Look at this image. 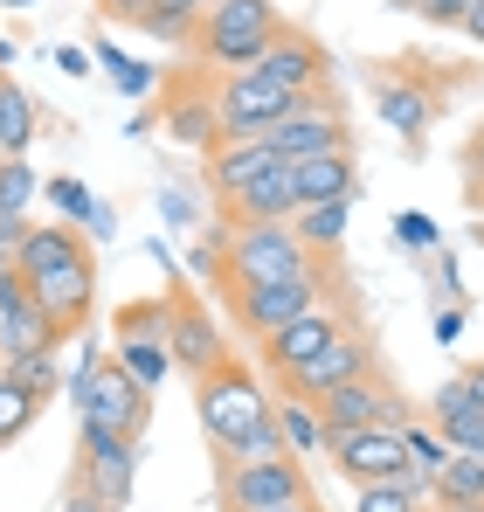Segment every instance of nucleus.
Masks as SVG:
<instances>
[{
    "mask_svg": "<svg viewBox=\"0 0 484 512\" xmlns=\"http://www.w3.org/2000/svg\"><path fill=\"white\" fill-rule=\"evenodd\" d=\"M77 443H83L77 485H90L111 512H125L132 506V485H139V443L111 436V429H97V423H77Z\"/></svg>",
    "mask_w": 484,
    "mask_h": 512,
    "instance_id": "11",
    "label": "nucleus"
},
{
    "mask_svg": "<svg viewBox=\"0 0 484 512\" xmlns=\"http://www.w3.org/2000/svg\"><path fill=\"white\" fill-rule=\"evenodd\" d=\"M312 499L305 457H270V464H222V512H277Z\"/></svg>",
    "mask_w": 484,
    "mask_h": 512,
    "instance_id": "10",
    "label": "nucleus"
},
{
    "mask_svg": "<svg viewBox=\"0 0 484 512\" xmlns=\"http://www.w3.org/2000/svg\"><path fill=\"white\" fill-rule=\"evenodd\" d=\"M7 63H14V42H7V35H0V70H7Z\"/></svg>",
    "mask_w": 484,
    "mask_h": 512,
    "instance_id": "50",
    "label": "nucleus"
},
{
    "mask_svg": "<svg viewBox=\"0 0 484 512\" xmlns=\"http://www.w3.org/2000/svg\"><path fill=\"white\" fill-rule=\"evenodd\" d=\"M208 7H215V0H153L146 14H166V21H180V28H194V21H201Z\"/></svg>",
    "mask_w": 484,
    "mask_h": 512,
    "instance_id": "39",
    "label": "nucleus"
},
{
    "mask_svg": "<svg viewBox=\"0 0 484 512\" xmlns=\"http://www.w3.org/2000/svg\"><path fill=\"white\" fill-rule=\"evenodd\" d=\"M291 215H298V201H291V180H284V167L263 173L249 194L222 201V222H229V229H242V222H291Z\"/></svg>",
    "mask_w": 484,
    "mask_h": 512,
    "instance_id": "23",
    "label": "nucleus"
},
{
    "mask_svg": "<svg viewBox=\"0 0 484 512\" xmlns=\"http://www.w3.org/2000/svg\"><path fill=\"white\" fill-rule=\"evenodd\" d=\"M0 270H14V250H7V243H0Z\"/></svg>",
    "mask_w": 484,
    "mask_h": 512,
    "instance_id": "51",
    "label": "nucleus"
},
{
    "mask_svg": "<svg viewBox=\"0 0 484 512\" xmlns=\"http://www.w3.org/2000/svg\"><path fill=\"white\" fill-rule=\"evenodd\" d=\"M90 63H97V56H90V49H77V42H63V49H56V70H63V77H83Z\"/></svg>",
    "mask_w": 484,
    "mask_h": 512,
    "instance_id": "41",
    "label": "nucleus"
},
{
    "mask_svg": "<svg viewBox=\"0 0 484 512\" xmlns=\"http://www.w3.org/2000/svg\"><path fill=\"white\" fill-rule=\"evenodd\" d=\"M436 512H484V506H436Z\"/></svg>",
    "mask_w": 484,
    "mask_h": 512,
    "instance_id": "52",
    "label": "nucleus"
},
{
    "mask_svg": "<svg viewBox=\"0 0 484 512\" xmlns=\"http://www.w3.org/2000/svg\"><path fill=\"white\" fill-rule=\"evenodd\" d=\"M160 215L173 222V229H187V222H194V201H187L180 187H160Z\"/></svg>",
    "mask_w": 484,
    "mask_h": 512,
    "instance_id": "40",
    "label": "nucleus"
},
{
    "mask_svg": "<svg viewBox=\"0 0 484 512\" xmlns=\"http://www.w3.org/2000/svg\"><path fill=\"white\" fill-rule=\"evenodd\" d=\"M77 256H90V236H83V229H70V222H49V229H28V236H21L14 270H21V277H42V270L77 263Z\"/></svg>",
    "mask_w": 484,
    "mask_h": 512,
    "instance_id": "22",
    "label": "nucleus"
},
{
    "mask_svg": "<svg viewBox=\"0 0 484 512\" xmlns=\"http://www.w3.org/2000/svg\"><path fill=\"white\" fill-rule=\"evenodd\" d=\"M35 409H42V402H35L21 381H7V374H0V450H7V443H14L28 423H35Z\"/></svg>",
    "mask_w": 484,
    "mask_h": 512,
    "instance_id": "33",
    "label": "nucleus"
},
{
    "mask_svg": "<svg viewBox=\"0 0 484 512\" xmlns=\"http://www.w3.org/2000/svg\"><path fill=\"white\" fill-rule=\"evenodd\" d=\"M319 423H325V443L353 436V429H408V402H402V388H395V374L374 367L367 381H346V388L325 395Z\"/></svg>",
    "mask_w": 484,
    "mask_h": 512,
    "instance_id": "8",
    "label": "nucleus"
},
{
    "mask_svg": "<svg viewBox=\"0 0 484 512\" xmlns=\"http://www.w3.org/2000/svg\"><path fill=\"white\" fill-rule=\"evenodd\" d=\"M35 187H42V173L28 167V153H0V222H21Z\"/></svg>",
    "mask_w": 484,
    "mask_h": 512,
    "instance_id": "31",
    "label": "nucleus"
},
{
    "mask_svg": "<svg viewBox=\"0 0 484 512\" xmlns=\"http://www.w3.org/2000/svg\"><path fill=\"white\" fill-rule=\"evenodd\" d=\"M325 70H332V56H325V49L312 42V35H305V28H284V35L270 42V56L256 63V77L284 84L291 97H312V90H325Z\"/></svg>",
    "mask_w": 484,
    "mask_h": 512,
    "instance_id": "18",
    "label": "nucleus"
},
{
    "mask_svg": "<svg viewBox=\"0 0 484 512\" xmlns=\"http://www.w3.org/2000/svg\"><path fill=\"white\" fill-rule=\"evenodd\" d=\"M325 457H332V471H339L346 485H395V478L415 471L402 429H353V436H332Z\"/></svg>",
    "mask_w": 484,
    "mask_h": 512,
    "instance_id": "12",
    "label": "nucleus"
},
{
    "mask_svg": "<svg viewBox=\"0 0 484 512\" xmlns=\"http://www.w3.org/2000/svg\"><path fill=\"white\" fill-rule=\"evenodd\" d=\"M284 160L270 153V139H249V146H215L208 153V194L215 201H236V194H249L263 173H277Z\"/></svg>",
    "mask_w": 484,
    "mask_h": 512,
    "instance_id": "20",
    "label": "nucleus"
},
{
    "mask_svg": "<svg viewBox=\"0 0 484 512\" xmlns=\"http://www.w3.org/2000/svg\"><path fill=\"white\" fill-rule=\"evenodd\" d=\"M415 14H422V21H436V28H464L471 0H415Z\"/></svg>",
    "mask_w": 484,
    "mask_h": 512,
    "instance_id": "38",
    "label": "nucleus"
},
{
    "mask_svg": "<svg viewBox=\"0 0 484 512\" xmlns=\"http://www.w3.org/2000/svg\"><path fill=\"white\" fill-rule=\"evenodd\" d=\"M464 35L484 49V0H471V14H464Z\"/></svg>",
    "mask_w": 484,
    "mask_h": 512,
    "instance_id": "47",
    "label": "nucleus"
},
{
    "mask_svg": "<svg viewBox=\"0 0 484 512\" xmlns=\"http://www.w3.org/2000/svg\"><path fill=\"white\" fill-rule=\"evenodd\" d=\"M388 229H395V243H402V250H415V256L436 250V222H429V215H408V208H402Z\"/></svg>",
    "mask_w": 484,
    "mask_h": 512,
    "instance_id": "37",
    "label": "nucleus"
},
{
    "mask_svg": "<svg viewBox=\"0 0 484 512\" xmlns=\"http://www.w3.org/2000/svg\"><path fill=\"white\" fill-rule=\"evenodd\" d=\"M166 132H173L180 146H201V153L222 146V125H215V97H208V84L180 90V97L166 104Z\"/></svg>",
    "mask_w": 484,
    "mask_h": 512,
    "instance_id": "24",
    "label": "nucleus"
},
{
    "mask_svg": "<svg viewBox=\"0 0 484 512\" xmlns=\"http://www.w3.org/2000/svg\"><path fill=\"white\" fill-rule=\"evenodd\" d=\"M291 21L277 14V0H215L201 21H194V63L215 70V77H236V70H256L270 56V42L284 35Z\"/></svg>",
    "mask_w": 484,
    "mask_h": 512,
    "instance_id": "2",
    "label": "nucleus"
},
{
    "mask_svg": "<svg viewBox=\"0 0 484 512\" xmlns=\"http://www.w3.org/2000/svg\"><path fill=\"white\" fill-rule=\"evenodd\" d=\"M56 346H63V333H56V319L35 305L28 277H21V270H0V360L14 367V360L56 353Z\"/></svg>",
    "mask_w": 484,
    "mask_h": 512,
    "instance_id": "14",
    "label": "nucleus"
},
{
    "mask_svg": "<svg viewBox=\"0 0 484 512\" xmlns=\"http://www.w3.org/2000/svg\"><path fill=\"white\" fill-rule=\"evenodd\" d=\"M374 111H381V125H395L408 139V153L429 139V125H436V90L422 84L415 70H374Z\"/></svg>",
    "mask_w": 484,
    "mask_h": 512,
    "instance_id": "16",
    "label": "nucleus"
},
{
    "mask_svg": "<svg viewBox=\"0 0 484 512\" xmlns=\"http://www.w3.org/2000/svg\"><path fill=\"white\" fill-rule=\"evenodd\" d=\"M346 222H353V201H325V208H298V215H291V236L312 256H339Z\"/></svg>",
    "mask_w": 484,
    "mask_h": 512,
    "instance_id": "27",
    "label": "nucleus"
},
{
    "mask_svg": "<svg viewBox=\"0 0 484 512\" xmlns=\"http://www.w3.org/2000/svg\"><path fill=\"white\" fill-rule=\"evenodd\" d=\"M402 443H408V464H415L422 478H436V471L450 464V443H443V436H436L429 423H408V429H402Z\"/></svg>",
    "mask_w": 484,
    "mask_h": 512,
    "instance_id": "35",
    "label": "nucleus"
},
{
    "mask_svg": "<svg viewBox=\"0 0 484 512\" xmlns=\"http://www.w3.org/2000/svg\"><path fill=\"white\" fill-rule=\"evenodd\" d=\"M146 7H153V0H97V14H104V21H139Z\"/></svg>",
    "mask_w": 484,
    "mask_h": 512,
    "instance_id": "43",
    "label": "nucleus"
},
{
    "mask_svg": "<svg viewBox=\"0 0 484 512\" xmlns=\"http://www.w3.org/2000/svg\"><path fill=\"white\" fill-rule=\"evenodd\" d=\"M63 395H70L77 423H97V429H111V436L146 443V423H153V388H139V381L111 360V346L83 340L77 374H63Z\"/></svg>",
    "mask_w": 484,
    "mask_h": 512,
    "instance_id": "1",
    "label": "nucleus"
},
{
    "mask_svg": "<svg viewBox=\"0 0 484 512\" xmlns=\"http://www.w3.org/2000/svg\"><path fill=\"white\" fill-rule=\"evenodd\" d=\"M381 367V353L374 340L360 333V326H346L332 346H319L305 367H291V374H277V395H291V402H325L332 388H346V381H367Z\"/></svg>",
    "mask_w": 484,
    "mask_h": 512,
    "instance_id": "9",
    "label": "nucleus"
},
{
    "mask_svg": "<svg viewBox=\"0 0 484 512\" xmlns=\"http://www.w3.org/2000/svg\"><path fill=\"white\" fill-rule=\"evenodd\" d=\"M111 360L139 381V388H153L160 395V381L173 374V353H166V340H111Z\"/></svg>",
    "mask_w": 484,
    "mask_h": 512,
    "instance_id": "29",
    "label": "nucleus"
},
{
    "mask_svg": "<svg viewBox=\"0 0 484 512\" xmlns=\"http://www.w3.org/2000/svg\"><path fill=\"white\" fill-rule=\"evenodd\" d=\"M464 194H471V208H484V132L471 139V187Z\"/></svg>",
    "mask_w": 484,
    "mask_h": 512,
    "instance_id": "42",
    "label": "nucleus"
},
{
    "mask_svg": "<svg viewBox=\"0 0 484 512\" xmlns=\"http://www.w3.org/2000/svg\"><path fill=\"white\" fill-rule=\"evenodd\" d=\"M429 506V478L408 471L395 485H353V512H422Z\"/></svg>",
    "mask_w": 484,
    "mask_h": 512,
    "instance_id": "28",
    "label": "nucleus"
},
{
    "mask_svg": "<svg viewBox=\"0 0 484 512\" xmlns=\"http://www.w3.org/2000/svg\"><path fill=\"white\" fill-rule=\"evenodd\" d=\"M194 416L208 429V443L222 450V457H236L242 436H256V429L270 423V395H263V381H256V367L229 353L222 367H208L201 381H194Z\"/></svg>",
    "mask_w": 484,
    "mask_h": 512,
    "instance_id": "3",
    "label": "nucleus"
},
{
    "mask_svg": "<svg viewBox=\"0 0 484 512\" xmlns=\"http://www.w3.org/2000/svg\"><path fill=\"white\" fill-rule=\"evenodd\" d=\"M63 512H111V506H104V499H97L90 485H77V499H70V506H63Z\"/></svg>",
    "mask_w": 484,
    "mask_h": 512,
    "instance_id": "46",
    "label": "nucleus"
},
{
    "mask_svg": "<svg viewBox=\"0 0 484 512\" xmlns=\"http://www.w3.org/2000/svg\"><path fill=\"white\" fill-rule=\"evenodd\" d=\"M277 512H325L319 499H298V506H277Z\"/></svg>",
    "mask_w": 484,
    "mask_h": 512,
    "instance_id": "49",
    "label": "nucleus"
},
{
    "mask_svg": "<svg viewBox=\"0 0 484 512\" xmlns=\"http://www.w3.org/2000/svg\"><path fill=\"white\" fill-rule=\"evenodd\" d=\"M90 56H97V63L111 70V84L125 90V97H146V90H153V63H139V56H125L118 42H97Z\"/></svg>",
    "mask_w": 484,
    "mask_h": 512,
    "instance_id": "32",
    "label": "nucleus"
},
{
    "mask_svg": "<svg viewBox=\"0 0 484 512\" xmlns=\"http://www.w3.org/2000/svg\"><path fill=\"white\" fill-rule=\"evenodd\" d=\"M49 201L63 208V222H70V229H90V215H97L90 187H83V180H70V173H63V180H49Z\"/></svg>",
    "mask_w": 484,
    "mask_h": 512,
    "instance_id": "36",
    "label": "nucleus"
},
{
    "mask_svg": "<svg viewBox=\"0 0 484 512\" xmlns=\"http://www.w3.org/2000/svg\"><path fill=\"white\" fill-rule=\"evenodd\" d=\"M353 326V312L346 305H319V312H305V319H291L284 333H270V340H256V374H291V367H305L319 346H332L339 333Z\"/></svg>",
    "mask_w": 484,
    "mask_h": 512,
    "instance_id": "15",
    "label": "nucleus"
},
{
    "mask_svg": "<svg viewBox=\"0 0 484 512\" xmlns=\"http://www.w3.org/2000/svg\"><path fill=\"white\" fill-rule=\"evenodd\" d=\"M215 125H222V146H249V139H270V125L298 104L284 84L256 77V70H236V77H215Z\"/></svg>",
    "mask_w": 484,
    "mask_h": 512,
    "instance_id": "7",
    "label": "nucleus"
},
{
    "mask_svg": "<svg viewBox=\"0 0 484 512\" xmlns=\"http://www.w3.org/2000/svg\"><path fill=\"white\" fill-rule=\"evenodd\" d=\"M270 153L284 160V167H298V160H325V153H353V139H346V111H339V90L325 84L312 97H298L277 125H270Z\"/></svg>",
    "mask_w": 484,
    "mask_h": 512,
    "instance_id": "6",
    "label": "nucleus"
},
{
    "mask_svg": "<svg viewBox=\"0 0 484 512\" xmlns=\"http://www.w3.org/2000/svg\"><path fill=\"white\" fill-rule=\"evenodd\" d=\"M291 201L298 208H325V201H360V160L353 153H325V160H298L284 167Z\"/></svg>",
    "mask_w": 484,
    "mask_h": 512,
    "instance_id": "19",
    "label": "nucleus"
},
{
    "mask_svg": "<svg viewBox=\"0 0 484 512\" xmlns=\"http://www.w3.org/2000/svg\"><path fill=\"white\" fill-rule=\"evenodd\" d=\"M28 291H35V305L56 319V333H77L83 319H90V298H97V250L77 256V263H63V270L28 277Z\"/></svg>",
    "mask_w": 484,
    "mask_h": 512,
    "instance_id": "17",
    "label": "nucleus"
},
{
    "mask_svg": "<svg viewBox=\"0 0 484 512\" xmlns=\"http://www.w3.org/2000/svg\"><path fill=\"white\" fill-rule=\"evenodd\" d=\"M7 381H21L35 402H49V395L63 388V367H56V353H28V360H14V367H7Z\"/></svg>",
    "mask_w": 484,
    "mask_h": 512,
    "instance_id": "34",
    "label": "nucleus"
},
{
    "mask_svg": "<svg viewBox=\"0 0 484 512\" xmlns=\"http://www.w3.org/2000/svg\"><path fill=\"white\" fill-rule=\"evenodd\" d=\"M325 270H339V263L312 256L291 236V222H242L222 243V284H291V277H325Z\"/></svg>",
    "mask_w": 484,
    "mask_h": 512,
    "instance_id": "4",
    "label": "nucleus"
},
{
    "mask_svg": "<svg viewBox=\"0 0 484 512\" xmlns=\"http://www.w3.org/2000/svg\"><path fill=\"white\" fill-rule=\"evenodd\" d=\"M429 429H436V436H443L450 450H484V409L471 402L464 374L436 388V402H429Z\"/></svg>",
    "mask_w": 484,
    "mask_h": 512,
    "instance_id": "21",
    "label": "nucleus"
},
{
    "mask_svg": "<svg viewBox=\"0 0 484 512\" xmlns=\"http://www.w3.org/2000/svg\"><path fill=\"white\" fill-rule=\"evenodd\" d=\"M464 319H471V305H450V312H436V340L450 346L457 333H464Z\"/></svg>",
    "mask_w": 484,
    "mask_h": 512,
    "instance_id": "44",
    "label": "nucleus"
},
{
    "mask_svg": "<svg viewBox=\"0 0 484 512\" xmlns=\"http://www.w3.org/2000/svg\"><path fill=\"white\" fill-rule=\"evenodd\" d=\"M464 388H471V402L484 409V360H471V367H464Z\"/></svg>",
    "mask_w": 484,
    "mask_h": 512,
    "instance_id": "48",
    "label": "nucleus"
},
{
    "mask_svg": "<svg viewBox=\"0 0 484 512\" xmlns=\"http://www.w3.org/2000/svg\"><path fill=\"white\" fill-rule=\"evenodd\" d=\"M111 229H118V208H104V201H97V215H90V229H83V236H90V243H104Z\"/></svg>",
    "mask_w": 484,
    "mask_h": 512,
    "instance_id": "45",
    "label": "nucleus"
},
{
    "mask_svg": "<svg viewBox=\"0 0 484 512\" xmlns=\"http://www.w3.org/2000/svg\"><path fill=\"white\" fill-rule=\"evenodd\" d=\"M270 416H277V436L291 457H325V423L319 402H291V395H270Z\"/></svg>",
    "mask_w": 484,
    "mask_h": 512,
    "instance_id": "26",
    "label": "nucleus"
},
{
    "mask_svg": "<svg viewBox=\"0 0 484 512\" xmlns=\"http://www.w3.org/2000/svg\"><path fill=\"white\" fill-rule=\"evenodd\" d=\"M166 353H173V367H187V381H201V374H208V367H222L236 346L222 340V326L208 319V305H201V298L173 291V298H166Z\"/></svg>",
    "mask_w": 484,
    "mask_h": 512,
    "instance_id": "13",
    "label": "nucleus"
},
{
    "mask_svg": "<svg viewBox=\"0 0 484 512\" xmlns=\"http://www.w3.org/2000/svg\"><path fill=\"white\" fill-rule=\"evenodd\" d=\"M0 7H35V0H0Z\"/></svg>",
    "mask_w": 484,
    "mask_h": 512,
    "instance_id": "53",
    "label": "nucleus"
},
{
    "mask_svg": "<svg viewBox=\"0 0 484 512\" xmlns=\"http://www.w3.org/2000/svg\"><path fill=\"white\" fill-rule=\"evenodd\" d=\"M339 291H346V277L325 270V277H291V284H222V305H229V319H236L249 340H270V333H284L291 319L332 305Z\"/></svg>",
    "mask_w": 484,
    "mask_h": 512,
    "instance_id": "5",
    "label": "nucleus"
},
{
    "mask_svg": "<svg viewBox=\"0 0 484 512\" xmlns=\"http://www.w3.org/2000/svg\"><path fill=\"white\" fill-rule=\"evenodd\" d=\"M436 506H484V450H450V464L429 478Z\"/></svg>",
    "mask_w": 484,
    "mask_h": 512,
    "instance_id": "25",
    "label": "nucleus"
},
{
    "mask_svg": "<svg viewBox=\"0 0 484 512\" xmlns=\"http://www.w3.org/2000/svg\"><path fill=\"white\" fill-rule=\"evenodd\" d=\"M28 139H35V97L14 77H0V153H28Z\"/></svg>",
    "mask_w": 484,
    "mask_h": 512,
    "instance_id": "30",
    "label": "nucleus"
}]
</instances>
